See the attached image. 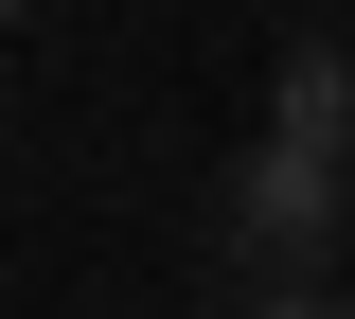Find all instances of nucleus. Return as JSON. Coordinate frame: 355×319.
I'll return each instance as SVG.
<instances>
[{"instance_id":"obj_1","label":"nucleus","mask_w":355,"mask_h":319,"mask_svg":"<svg viewBox=\"0 0 355 319\" xmlns=\"http://www.w3.org/2000/svg\"><path fill=\"white\" fill-rule=\"evenodd\" d=\"M231 248L284 284H338V160H284V142H249V178H231Z\"/></svg>"},{"instance_id":"obj_2","label":"nucleus","mask_w":355,"mask_h":319,"mask_svg":"<svg viewBox=\"0 0 355 319\" xmlns=\"http://www.w3.org/2000/svg\"><path fill=\"white\" fill-rule=\"evenodd\" d=\"M266 142H284V160H338L355 142V53H284V125Z\"/></svg>"},{"instance_id":"obj_3","label":"nucleus","mask_w":355,"mask_h":319,"mask_svg":"<svg viewBox=\"0 0 355 319\" xmlns=\"http://www.w3.org/2000/svg\"><path fill=\"white\" fill-rule=\"evenodd\" d=\"M249 319H355V284H284V302H249Z\"/></svg>"},{"instance_id":"obj_4","label":"nucleus","mask_w":355,"mask_h":319,"mask_svg":"<svg viewBox=\"0 0 355 319\" xmlns=\"http://www.w3.org/2000/svg\"><path fill=\"white\" fill-rule=\"evenodd\" d=\"M18 18H36V0H0V36H18Z\"/></svg>"}]
</instances>
